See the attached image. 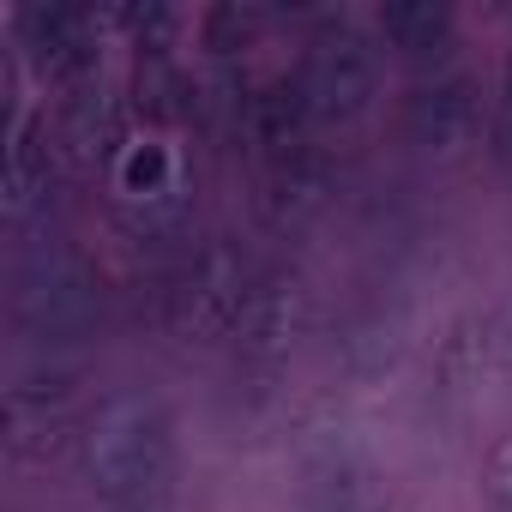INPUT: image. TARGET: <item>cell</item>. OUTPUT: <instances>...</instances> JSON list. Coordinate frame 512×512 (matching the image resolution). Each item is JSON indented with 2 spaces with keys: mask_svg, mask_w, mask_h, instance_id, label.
<instances>
[{
  "mask_svg": "<svg viewBox=\"0 0 512 512\" xmlns=\"http://www.w3.org/2000/svg\"><path fill=\"white\" fill-rule=\"evenodd\" d=\"M79 470L103 512H163L175 494V416L163 398L109 392L79 434Z\"/></svg>",
  "mask_w": 512,
  "mask_h": 512,
  "instance_id": "obj_1",
  "label": "cell"
},
{
  "mask_svg": "<svg viewBox=\"0 0 512 512\" xmlns=\"http://www.w3.org/2000/svg\"><path fill=\"white\" fill-rule=\"evenodd\" d=\"M253 278L260 272L241 260L235 241H223V235L193 241L175 260H157V272L139 284V320L181 344H217L235 332Z\"/></svg>",
  "mask_w": 512,
  "mask_h": 512,
  "instance_id": "obj_2",
  "label": "cell"
},
{
  "mask_svg": "<svg viewBox=\"0 0 512 512\" xmlns=\"http://www.w3.org/2000/svg\"><path fill=\"white\" fill-rule=\"evenodd\" d=\"M103 320V284L79 253H37L13 278V326L31 344H79Z\"/></svg>",
  "mask_w": 512,
  "mask_h": 512,
  "instance_id": "obj_3",
  "label": "cell"
},
{
  "mask_svg": "<svg viewBox=\"0 0 512 512\" xmlns=\"http://www.w3.org/2000/svg\"><path fill=\"white\" fill-rule=\"evenodd\" d=\"M25 61L37 67V79L61 97H85L103 79V19L85 7H67V0H43V7H25L13 19Z\"/></svg>",
  "mask_w": 512,
  "mask_h": 512,
  "instance_id": "obj_4",
  "label": "cell"
},
{
  "mask_svg": "<svg viewBox=\"0 0 512 512\" xmlns=\"http://www.w3.org/2000/svg\"><path fill=\"white\" fill-rule=\"evenodd\" d=\"M302 332H308V284L296 272H260L241 302L235 332H229L235 368L253 380H278L284 362L296 356Z\"/></svg>",
  "mask_w": 512,
  "mask_h": 512,
  "instance_id": "obj_5",
  "label": "cell"
},
{
  "mask_svg": "<svg viewBox=\"0 0 512 512\" xmlns=\"http://www.w3.org/2000/svg\"><path fill=\"white\" fill-rule=\"evenodd\" d=\"M296 79H302V91H308L314 127H320V121H326V127H344V121H356V115L374 109V91H380V55H374V43H368L362 31H350V25H326V31L308 43Z\"/></svg>",
  "mask_w": 512,
  "mask_h": 512,
  "instance_id": "obj_6",
  "label": "cell"
},
{
  "mask_svg": "<svg viewBox=\"0 0 512 512\" xmlns=\"http://www.w3.org/2000/svg\"><path fill=\"white\" fill-rule=\"evenodd\" d=\"M392 500L380 464L344 428H320L296 452V512H380Z\"/></svg>",
  "mask_w": 512,
  "mask_h": 512,
  "instance_id": "obj_7",
  "label": "cell"
},
{
  "mask_svg": "<svg viewBox=\"0 0 512 512\" xmlns=\"http://www.w3.org/2000/svg\"><path fill=\"white\" fill-rule=\"evenodd\" d=\"M482 127H488V91L470 73L422 79L398 109V133L416 151H464L482 139Z\"/></svg>",
  "mask_w": 512,
  "mask_h": 512,
  "instance_id": "obj_8",
  "label": "cell"
},
{
  "mask_svg": "<svg viewBox=\"0 0 512 512\" xmlns=\"http://www.w3.org/2000/svg\"><path fill=\"white\" fill-rule=\"evenodd\" d=\"M73 398H79V374L73 368H31V374H19L13 392H7L13 452L19 458H55L67 440L79 446L85 422H73Z\"/></svg>",
  "mask_w": 512,
  "mask_h": 512,
  "instance_id": "obj_9",
  "label": "cell"
},
{
  "mask_svg": "<svg viewBox=\"0 0 512 512\" xmlns=\"http://www.w3.org/2000/svg\"><path fill=\"white\" fill-rule=\"evenodd\" d=\"M332 199V157L320 145H296L284 157H266L253 169V217L266 229H302Z\"/></svg>",
  "mask_w": 512,
  "mask_h": 512,
  "instance_id": "obj_10",
  "label": "cell"
},
{
  "mask_svg": "<svg viewBox=\"0 0 512 512\" xmlns=\"http://www.w3.org/2000/svg\"><path fill=\"white\" fill-rule=\"evenodd\" d=\"M61 145L55 127L43 115H19L7 127V175H0V205H7V223H31L37 211H49L55 187H61Z\"/></svg>",
  "mask_w": 512,
  "mask_h": 512,
  "instance_id": "obj_11",
  "label": "cell"
},
{
  "mask_svg": "<svg viewBox=\"0 0 512 512\" xmlns=\"http://www.w3.org/2000/svg\"><path fill=\"white\" fill-rule=\"evenodd\" d=\"M308 127H314V109H308V91L296 73H266L235 103V133H241V145L260 151V163L308 145Z\"/></svg>",
  "mask_w": 512,
  "mask_h": 512,
  "instance_id": "obj_12",
  "label": "cell"
},
{
  "mask_svg": "<svg viewBox=\"0 0 512 512\" xmlns=\"http://www.w3.org/2000/svg\"><path fill=\"white\" fill-rule=\"evenodd\" d=\"M127 97H109L103 85L85 91V97H67L61 115H55V145L67 163L79 169H103V163H121L127 157Z\"/></svg>",
  "mask_w": 512,
  "mask_h": 512,
  "instance_id": "obj_13",
  "label": "cell"
},
{
  "mask_svg": "<svg viewBox=\"0 0 512 512\" xmlns=\"http://www.w3.org/2000/svg\"><path fill=\"white\" fill-rule=\"evenodd\" d=\"M374 31L410 67H440L458 49V13L440 7V0H392V7L374 13Z\"/></svg>",
  "mask_w": 512,
  "mask_h": 512,
  "instance_id": "obj_14",
  "label": "cell"
},
{
  "mask_svg": "<svg viewBox=\"0 0 512 512\" xmlns=\"http://www.w3.org/2000/svg\"><path fill=\"white\" fill-rule=\"evenodd\" d=\"M404 308H392V302H362L350 320H344V332H338V362H344V374L350 380H380V374H392L398 368V356H404Z\"/></svg>",
  "mask_w": 512,
  "mask_h": 512,
  "instance_id": "obj_15",
  "label": "cell"
},
{
  "mask_svg": "<svg viewBox=\"0 0 512 512\" xmlns=\"http://www.w3.org/2000/svg\"><path fill=\"white\" fill-rule=\"evenodd\" d=\"M127 115L145 121L151 133H169L193 115V79L169 55H139L133 85H127Z\"/></svg>",
  "mask_w": 512,
  "mask_h": 512,
  "instance_id": "obj_16",
  "label": "cell"
},
{
  "mask_svg": "<svg viewBox=\"0 0 512 512\" xmlns=\"http://www.w3.org/2000/svg\"><path fill=\"white\" fill-rule=\"evenodd\" d=\"M482 326L476 320H458L440 344H434V380H428V404L446 410V416H464L470 404V386L482 380Z\"/></svg>",
  "mask_w": 512,
  "mask_h": 512,
  "instance_id": "obj_17",
  "label": "cell"
},
{
  "mask_svg": "<svg viewBox=\"0 0 512 512\" xmlns=\"http://www.w3.org/2000/svg\"><path fill=\"white\" fill-rule=\"evenodd\" d=\"M115 187H121V205L169 199V193H181V163L163 139H133L127 157L115 163Z\"/></svg>",
  "mask_w": 512,
  "mask_h": 512,
  "instance_id": "obj_18",
  "label": "cell"
},
{
  "mask_svg": "<svg viewBox=\"0 0 512 512\" xmlns=\"http://www.w3.org/2000/svg\"><path fill=\"white\" fill-rule=\"evenodd\" d=\"M103 25L127 31L139 55H169V43L181 37V13L163 7V0H115V7L103 13Z\"/></svg>",
  "mask_w": 512,
  "mask_h": 512,
  "instance_id": "obj_19",
  "label": "cell"
},
{
  "mask_svg": "<svg viewBox=\"0 0 512 512\" xmlns=\"http://www.w3.org/2000/svg\"><path fill=\"white\" fill-rule=\"evenodd\" d=\"M260 31H266V13L241 7V0H217V7L199 13V49H211V55H241L260 43Z\"/></svg>",
  "mask_w": 512,
  "mask_h": 512,
  "instance_id": "obj_20",
  "label": "cell"
},
{
  "mask_svg": "<svg viewBox=\"0 0 512 512\" xmlns=\"http://www.w3.org/2000/svg\"><path fill=\"white\" fill-rule=\"evenodd\" d=\"M482 500L488 512H512V434H500L482 452Z\"/></svg>",
  "mask_w": 512,
  "mask_h": 512,
  "instance_id": "obj_21",
  "label": "cell"
},
{
  "mask_svg": "<svg viewBox=\"0 0 512 512\" xmlns=\"http://www.w3.org/2000/svg\"><path fill=\"white\" fill-rule=\"evenodd\" d=\"M482 356H488V368L512 374V296L482 320Z\"/></svg>",
  "mask_w": 512,
  "mask_h": 512,
  "instance_id": "obj_22",
  "label": "cell"
},
{
  "mask_svg": "<svg viewBox=\"0 0 512 512\" xmlns=\"http://www.w3.org/2000/svg\"><path fill=\"white\" fill-rule=\"evenodd\" d=\"M494 151H500V163H512V55H506V73H500V103H494Z\"/></svg>",
  "mask_w": 512,
  "mask_h": 512,
  "instance_id": "obj_23",
  "label": "cell"
},
{
  "mask_svg": "<svg viewBox=\"0 0 512 512\" xmlns=\"http://www.w3.org/2000/svg\"><path fill=\"white\" fill-rule=\"evenodd\" d=\"M380 512H422V506H416V500H404V494H392V500H386Z\"/></svg>",
  "mask_w": 512,
  "mask_h": 512,
  "instance_id": "obj_24",
  "label": "cell"
}]
</instances>
